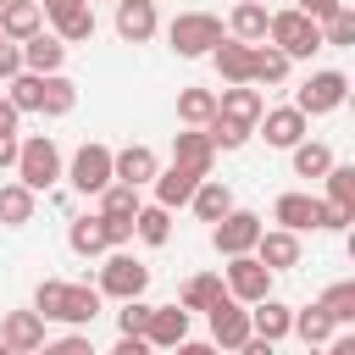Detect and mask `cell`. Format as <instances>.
Wrapping results in <instances>:
<instances>
[{"label":"cell","mask_w":355,"mask_h":355,"mask_svg":"<svg viewBox=\"0 0 355 355\" xmlns=\"http://www.w3.org/2000/svg\"><path fill=\"white\" fill-rule=\"evenodd\" d=\"M33 194H44V189H55L61 183V172H67V161H61V144L50 139V133H33V139H17V166H11Z\"/></svg>","instance_id":"6da1fadb"},{"label":"cell","mask_w":355,"mask_h":355,"mask_svg":"<svg viewBox=\"0 0 355 355\" xmlns=\"http://www.w3.org/2000/svg\"><path fill=\"white\" fill-rule=\"evenodd\" d=\"M266 39H272L288 61H311V55L322 50V22L305 17L300 6H288V11H272V17H266Z\"/></svg>","instance_id":"7a4b0ae2"},{"label":"cell","mask_w":355,"mask_h":355,"mask_svg":"<svg viewBox=\"0 0 355 355\" xmlns=\"http://www.w3.org/2000/svg\"><path fill=\"white\" fill-rule=\"evenodd\" d=\"M105 300H133V294H144L150 288V266L128 250V244H116V250H105V266H100V283H94Z\"/></svg>","instance_id":"3957f363"},{"label":"cell","mask_w":355,"mask_h":355,"mask_svg":"<svg viewBox=\"0 0 355 355\" xmlns=\"http://www.w3.org/2000/svg\"><path fill=\"white\" fill-rule=\"evenodd\" d=\"M166 39H172V50H178L183 61L211 55V44L222 39V17H216V11H178V17L166 22Z\"/></svg>","instance_id":"277c9868"},{"label":"cell","mask_w":355,"mask_h":355,"mask_svg":"<svg viewBox=\"0 0 355 355\" xmlns=\"http://www.w3.org/2000/svg\"><path fill=\"white\" fill-rule=\"evenodd\" d=\"M349 100V78L338 72V67H322V72H311L300 89H294V105L305 111V116H327V111H338Z\"/></svg>","instance_id":"5b68a950"},{"label":"cell","mask_w":355,"mask_h":355,"mask_svg":"<svg viewBox=\"0 0 355 355\" xmlns=\"http://www.w3.org/2000/svg\"><path fill=\"white\" fill-rule=\"evenodd\" d=\"M61 178H67V183H72L78 194H100V189L111 183V144H100V139H89V144H78Z\"/></svg>","instance_id":"8992f818"},{"label":"cell","mask_w":355,"mask_h":355,"mask_svg":"<svg viewBox=\"0 0 355 355\" xmlns=\"http://www.w3.org/2000/svg\"><path fill=\"white\" fill-rule=\"evenodd\" d=\"M205 322H211V344H222V349H244V338H250V305L244 300H233L227 288L205 305Z\"/></svg>","instance_id":"52a82bcc"},{"label":"cell","mask_w":355,"mask_h":355,"mask_svg":"<svg viewBox=\"0 0 355 355\" xmlns=\"http://www.w3.org/2000/svg\"><path fill=\"white\" fill-rule=\"evenodd\" d=\"M261 227H266V222H261L255 211H239V205H233V211H222V216L211 222V244H216V255L227 261V255H244V250H255Z\"/></svg>","instance_id":"ba28073f"},{"label":"cell","mask_w":355,"mask_h":355,"mask_svg":"<svg viewBox=\"0 0 355 355\" xmlns=\"http://www.w3.org/2000/svg\"><path fill=\"white\" fill-rule=\"evenodd\" d=\"M222 288H227L233 300L255 305L261 294H272V272L255 261V250H244V255H227V266H222Z\"/></svg>","instance_id":"9c48e42d"},{"label":"cell","mask_w":355,"mask_h":355,"mask_svg":"<svg viewBox=\"0 0 355 355\" xmlns=\"http://www.w3.org/2000/svg\"><path fill=\"white\" fill-rule=\"evenodd\" d=\"M305 128H311V116H305L300 105H277V111H261V116H255V133H261L272 150L300 144V139H305Z\"/></svg>","instance_id":"30bf717a"},{"label":"cell","mask_w":355,"mask_h":355,"mask_svg":"<svg viewBox=\"0 0 355 355\" xmlns=\"http://www.w3.org/2000/svg\"><path fill=\"white\" fill-rule=\"evenodd\" d=\"M100 305H105V294H100L94 283H61V300H55V316H50V322L89 327V322L100 316Z\"/></svg>","instance_id":"8fae6325"},{"label":"cell","mask_w":355,"mask_h":355,"mask_svg":"<svg viewBox=\"0 0 355 355\" xmlns=\"http://www.w3.org/2000/svg\"><path fill=\"white\" fill-rule=\"evenodd\" d=\"M44 316L39 311H6L0 316V349H17V355H28V349H44Z\"/></svg>","instance_id":"7c38bea8"},{"label":"cell","mask_w":355,"mask_h":355,"mask_svg":"<svg viewBox=\"0 0 355 355\" xmlns=\"http://www.w3.org/2000/svg\"><path fill=\"white\" fill-rule=\"evenodd\" d=\"M183 338H189V311H183V305H150L144 344H150V349H178Z\"/></svg>","instance_id":"4fadbf2b"},{"label":"cell","mask_w":355,"mask_h":355,"mask_svg":"<svg viewBox=\"0 0 355 355\" xmlns=\"http://www.w3.org/2000/svg\"><path fill=\"white\" fill-rule=\"evenodd\" d=\"M155 28H161L155 0H116V39L122 44H150Z\"/></svg>","instance_id":"5bb4252c"},{"label":"cell","mask_w":355,"mask_h":355,"mask_svg":"<svg viewBox=\"0 0 355 355\" xmlns=\"http://www.w3.org/2000/svg\"><path fill=\"white\" fill-rule=\"evenodd\" d=\"M155 172H161V155H155L150 144H122V150H111V178H122V183L144 189Z\"/></svg>","instance_id":"9a60e30c"},{"label":"cell","mask_w":355,"mask_h":355,"mask_svg":"<svg viewBox=\"0 0 355 355\" xmlns=\"http://www.w3.org/2000/svg\"><path fill=\"white\" fill-rule=\"evenodd\" d=\"M255 261H261L266 272H288V266H300V233H288V227H261V239H255Z\"/></svg>","instance_id":"2e32d148"},{"label":"cell","mask_w":355,"mask_h":355,"mask_svg":"<svg viewBox=\"0 0 355 355\" xmlns=\"http://www.w3.org/2000/svg\"><path fill=\"white\" fill-rule=\"evenodd\" d=\"M194 183H200V172H194V166H183V161H172V166H161V172L150 178V189H155V205H166V211L189 205Z\"/></svg>","instance_id":"e0dca14e"},{"label":"cell","mask_w":355,"mask_h":355,"mask_svg":"<svg viewBox=\"0 0 355 355\" xmlns=\"http://www.w3.org/2000/svg\"><path fill=\"white\" fill-rule=\"evenodd\" d=\"M316 205H322V194L288 189V194H277V200H272V222H277V227H288V233H305V227H316Z\"/></svg>","instance_id":"ac0fdd59"},{"label":"cell","mask_w":355,"mask_h":355,"mask_svg":"<svg viewBox=\"0 0 355 355\" xmlns=\"http://www.w3.org/2000/svg\"><path fill=\"white\" fill-rule=\"evenodd\" d=\"M288 322H294V305H283V300H272V294H261V300L250 305V333L266 338V344H283V338H288Z\"/></svg>","instance_id":"d6986e66"},{"label":"cell","mask_w":355,"mask_h":355,"mask_svg":"<svg viewBox=\"0 0 355 355\" xmlns=\"http://www.w3.org/2000/svg\"><path fill=\"white\" fill-rule=\"evenodd\" d=\"M67 50H72V44H61L55 33L39 28V33L22 39V67H28V72H61V67H67Z\"/></svg>","instance_id":"ffe728a7"},{"label":"cell","mask_w":355,"mask_h":355,"mask_svg":"<svg viewBox=\"0 0 355 355\" xmlns=\"http://www.w3.org/2000/svg\"><path fill=\"white\" fill-rule=\"evenodd\" d=\"M211 67H216L222 83H250V44L233 39V33H222V39L211 44Z\"/></svg>","instance_id":"44dd1931"},{"label":"cell","mask_w":355,"mask_h":355,"mask_svg":"<svg viewBox=\"0 0 355 355\" xmlns=\"http://www.w3.org/2000/svg\"><path fill=\"white\" fill-rule=\"evenodd\" d=\"M261 111H266V100H261L255 83H227V89L216 94V116H233V122H244V128H255Z\"/></svg>","instance_id":"7402d4cb"},{"label":"cell","mask_w":355,"mask_h":355,"mask_svg":"<svg viewBox=\"0 0 355 355\" xmlns=\"http://www.w3.org/2000/svg\"><path fill=\"white\" fill-rule=\"evenodd\" d=\"M172 161H183V166H194L200 178L216 166V144H211V133L205 128H183V133H172Z\"/></svg>","instance_id":"603a6c76"},{"label":"cell","mask_w":355,"mask_h":355,"mask_svg":"<svg viewBox=\"0 0 355 355\" xmlns=\"http://www.w3.org/2000/svg\"><path fill=\"white\" fill-rule=\"evenodd\" d=\"M39 28H44V6H39V0H6V6H0V33H6V39L22 44V39L39 33Z\"/></svg>","instance_id":"cb8c5ba5"},{"label":"cell","mask_w":355,"mask_h":355,"mask_svg":"<svg viewBox=\"0 0 355 355\" xmlns=\"http://www.w3.org/2000/svg\"><path fill=\"white\" fill-rule=\"evenodd\" d=\"M33 205H39V194H33L22 178L0 183V227H28V222H33Z\"/></svg>","instance_id":"d4e9b609"},{"label":"cell","mask_w":355,"mask_h":355,"mask_svg":"<svg viewBox=\"0 0 355 355\" xmlns=\"http://www.w3.org/2000/svg\"><path fill=\"white\" fill-rule=\"evenodd\" d=\"M189 205H194V216H200V222H216L222 211H233V189H227L222 178H211V172H205V178L194 183Z\"/></svg>","instance_id":"484cf974"},{"label":"cell","mask_w":355,"mask_h":355,"mask_svg":"<svg viewBox=\"0 0 355 355\" xmlns=\"http://www.w3.org/2000/svg\"><path fill=\"white\" fill-rule=\"evenodd\" d=\"M94 6L83 0V6H72V11H61V17H50V33L61 39V44H89L94 39Z\"/></svg>","instance_id":"4316f807"},{"label":"cell","mask_w":355,"mask_h":355,"mask_svg":"<svg viewBox=\"0 0 355 355\" xmlns=\"http://www.w3.org/2000/svg\"><path fill=\"white\" fill-rule=\"evenodd\" d=\"M72 105H78V83L67 72H44L39 78V111L44 116H67Z\"/></svg>","instance_id":"83f0119b"},{"label":"cell","mask_w":355,"mask_h":355,"mask_svg":"<svg viewBox=\"0 0 355 355\" xmlns=\"http://www.w3.org/2000/svg\"><path fill=\"white\" fill-rule=\"evenodd\" d=\"M67 244H72V255H83V261L105 255V250H111V239H105V222H100V211H94V216H78V222L67 227Z\"/></svg>","instance_id":"f1b7e54d"},{"label":"cell","mask_w":355,"mask_h":355,"mask_svg":"<svg viewBox=\"0 0 355 355\" xmlns=\"http://www.w3.org/2000/svg\"><path fill=\"white\" fill-rule=\"evenodd\" d=\"M266 17H272L266 0H239L233 17H227V33L244 39V44H261V39H266Z\"/></svg>","instance_id":"f546056e"},{"label":"cell","mask_w":355,"mask_h":355,"mask_svg":"<svg viewBox=\"0 0 355 355\" xmlns=\"http://www.w3.org/2000/svg\"><path fill=\"white\" fill-rule=\"evenodd\" d=\"M283 78H288V55L272 39L250 44V83H283Z\"/></svg>","instance_id":"4dcf8cb0"},{"label":"cell","mask_w":355,"mask_h":355,"mask_svg":"<svg viewBox=\"0 0 355 355\" xmlns=\"http://www.w3.org/2000/svg\"><path fill=\"white\" fill-rule=\"evenodd\" d=\"M133 239L150 244V250H161V244L172 239V211H166V205H139V211H133Z\"/></svg>","instance_id":"1f68e13d"},{"label":"cell","mask_w":355,"mask_h":355,"mask_svg":"<svg viewBox=\"0 0 355 355\" xmlns=\"http://www.w3.org/2000/svg\"><path fill=\"white\" fill-rule=\"evenodd\" d=\"M144 200H139V189L133 183H122V178H111L105 189H100V216H111V222H133V211H139Z\"/></svg>","instance_id":"d6a6232c"},{"label":"cell","mask_w":355,"mask_h":355,"mask_svg":"<svg viewBox=\"0 0 355 355\" xmlns=\"http://www.w3.org/2000/svg\"><path fill=\"white\" fill-rule=\"evenodd\" d=\"M288 333L294 338H305V344H333V333H338V322L322 311V305H305V311H294V322H288Z\"/></svg>","instance_id":"836d02e7"},{"label":"cell","mask_w":355,"mask_h":355,"mask_svg":"<svg viewBox=\"0 0 355 355\" xmlns=\"http://www.w3.org/2000/svg\"><path fill=\"white\" fill-rule=\"evenodd\" d=\"M216 294H222V272H194V277H183V288H178V305L194 316V311H205Z\"/></svg>","instance_id":"e575fe53"},{"label":"cell","mask_w":355,"mask_h":355,"mask_svg":"<svg viewBox=\"0 0 355 355\" xmlns=\"http://www.w3.org/2000/svg\"><path fill=\"white\" fill-rule=\"evenodd\" d=\"M216 116V89H183L178 94V122L183 128H205Z\"/></svg>","instance_id":"d590c367"},{"label":"cell","mask_w":355,"mask_h":355,"mask_svg":"<svg viewBox=\"0 0 355 355\" xmlns=\"http://www.w3.org/2000/svg\"><path fill=\"white\" fill-rule=\"evenodd\" d=\"M288 155H294V178H322L333 166V150L322 139H300V144H288Z\"/></svg>","instance_id":"8d00e7d4"},{"label":"cell","mask_w":355,"mask_h":355,"mask_svg":"<svg viewBox=\"0 0 355 355\" xmlns=\"http://www.w3.org/2000/svg\"><path fill=\"white\" fill-rule=\"evenodd\" d=\"M355 44V11L338 6L333 17H322V50H349Z\"/></svg>","instance_id":"74e56055"},{"label":"cell","mask_w":355,"mask_h":355,"mask_svg":"<svg viewBox=\"0 0 355 355\" xmlns=\"http://www.w3.org/2000/svg\"><path fill=\"white\" fill-rule=\"evenodd\" d=\"M205 133H211V144H216V150H244V144L255 139V128H244V122H233V116H211V122H205Z\"/></svg>","instance_id":"f35d334b"},{"label":"cell","mask_w":355,"mask_h":355,"mask_svg":"<svg viewBox=\"0 0 355 355\" xmlns=\"http://www.w3.org/2000/svg\"><path fill=\"white\" fill-rule=\"evenodd\" d=\"M338 327H349L355 322V283H333V288H322V300H316Z\"/></svg>","instance_id":"ab89813d"},{"label":"cell","mask_w":355,"mask_h":355,"mask_svg":"<svg viewBox=\"0 0 355 355\" xmlns=\"http://www.w3.org/2000/svg\"><path fill=\"white\" fill-rule=\"evenodd\" d=\"M322 183H327V194H322V200H338V205H355V166H344V161H333V166L322 172Z\"/></svg>","instance_id":"60d3db41"},{"label":"cell","mask_w":355,"mask_h":355,"mask_svg":"<svg viewBox=\"0 0 355 355\" xmlns=\"http://www.w3.org/2000/svg\"><path fill=\"white\" fill-rule=\"evenodd\" d=\"M144 322H150V305H144V294L122 300V311H116V333H139V338H144Z\"/></svg>","instance_id":"b9f144b4"},{"label":"cell","mask_w":355,"mask_h":355,"mask_svg":"<svg viewBox=\"0 0 355 355\" xmlns=\"http://www.w3.org/2000/svg\"><path fill=\"white\" fill-rule=\"evenodd\" d=\"M355 222V205H338V200H322L316 205V227H327V233H344Z\"/></svg>","instance_id":"7bdbcfd3"},{"label":"cell","mask_w":355,"mask_h":355,"mask_svg":"<svg viewBox=\"0 0 355 355\" xmlns=\"http://www.w3.org/2000/svg\"><path fill=\"white\" fill-rule=\"evenodd\" d=\"M17 72H22V44L0 33V83H6V78H17Z\"/></svg>","instance_id":"ee69618b"},{"label":"cell","mask_w":355,"mask_h":355,"mask_svg":"<svg viewBox=\"0 0 355 355\" xmlns=\"http://www.w3.org/2000/svg\"><path fill=\"white\" fill-rule=\"evenodd\" d=\"M294 6H300L305 17H316V22H322V17H333V11L344 6V0H294Z\"/></svg>","instance_id":"f6af8a7d"},{"label":"cell","mask_w":355,"mask_h":355,"mask_svg":"<svg viewBox=\"0 0 355 355\" xmlns=\"http://www.w3.org/2000/svg\"><path fill=\"white\" fill-rule=\"evenodd\" d=\"M17 122H22V111H17V105L0 94V133H17Z\"/></svg>","instance_id":"bcb514c9"},{"label":"cell","mask_w":355,"mask_h":355,"mask_svg":"<svg viewBox=\"0 0 355 355\" xmlns=\"http://www.w3.org/2000/svg\"><path fill=\"white\" fill-rule=\"evenodd\" d=\"M17 166V133H0V172Z\"/></svg>","instance_id":"7dc6e473"},{"label":"cell","mask_w":355,"mask_h":355,"mask_svg":"<svg viewBox=\"0 0 355 355\" xmlns=\"http://www.w3.org/2000/svg\"><path fill=\"white\" fill-rule=\"evenodd\" d=\"M44 6V17H61V11H72V6H83V0H39Z\"/></svg>","instance_id":"c3c4849f"},{"label":"cell","mask_w":355,"mask_h":355,"mask_svg":"<svg viewBox=\"0 0 355 355\" xmlns=\"http://www.w3.org/2000/svg\"><path fill=\"white\" fill-rule=\"evenodd\" d=\"M111 6H116V0H111Z\"/></svg>","instance_id":"681fc988"},{"label":"cell","mask_w":355,"mask_h":355,"mask_svg":"<svg viewBox=\"0 0 355 355\" xmlns=\"http://www.w3.org/2000/svg\"><path fill=\"white\" fill-rule=\"evenodd\" d=\"M0 6H6V0H0Z\"/></svg>","instance_id":"f907efd6"}]
</instances>
